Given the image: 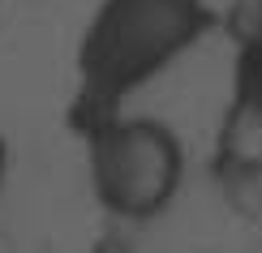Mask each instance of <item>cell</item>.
Masks as SVG:
<instances>
[{
    "label": "cell",
    "instance_id": "cell-1",
    "mask_svg": "<svg viewBox=\"0 0 262 253\" xmlns=\"http://www.w3.org/2000/svg\"><path fill=\"white\" fill-rule=\"evenodd\" d=\"M202 0H103L78 43V107L95 125L211 30Z\"/></svg>",
    "mask_w": 262,
    "mask_h": 253
},
{
    "label": "cell",
    "instance_id": "cell-2",
    "mask_svg": "<svg viewBox=\"0 0 262 253\" xmlns=\"http://www.w3.org/2000/svg\"><path fill=\"white\" fill-rule=\"evenodd\" d=\"M86 172L99 211L121 227L155 223L185 185V146L155 116H103L86 125Z\"/></svg>",
    "mask_w": 262,
    "mask_h": 253
},
{
    "label": "cell",
    "instance_id": "cell-3",
    "mask_svg": "<svg viewBox=\"0 0 262 253\" xmlns=\"http://www.w3.org/2000/svg\"><path fill=\"white\" fill-rule=\"evenodd\" d=\"M220 172L236 176V180H254L262 176V112L232 103L228 120L220 129V150H215Z\"/></svg>",
    "mask_w": 262,
    "mask_h": 253
},
{
    "label": "cell",
    "instance_id": "cell-4",
    "mask_svg": "<svg viewBox=\"0 0 262 253\" xmlns=\"http://www.w3.org/2000/svg\"><path fill=\"white\" fill-rule=\"evenodd\" d=\"M232 103L262 112V35H249L241 43L236 73H232Z\"/></svg>",
    "mask_w": 262,
    "mask_h": 253
},
{
    "label": "cell",
    "instance_id": "cell-5",
    "mask_svg": "<svg viewBox=\"0 0 262 253\" xmlns=\"http://www.w3.org/2000/svg\"><path fill=\"white\" fill-rule=\"evenodd\" d=\"M91 253H129V245H125L121 236H107V240H99V245H95Z\"/></svg>",
    "mask_w": 262,
    "mask_h": 253
},
{
    "label": "cell",
    "instance_id": "cell-6",
    "mask_svg": "<svg viewBox=\"0 0 262 253\" xmlns=\"http://www.w3.org/2000/svg\"><path fill=\"white\" fill-rule=\"evenodd\" d=\"M5 176H9V146H5V137H0V189H5Z\"/></svg>",
    "mask_w": 262,
    "mask_h": 253
}]
</instances>
